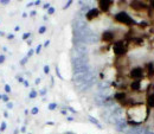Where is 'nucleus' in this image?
<instances>
[{
  "label": "nucleus",
  "instance_id": "obj_29",
  "mask_svg": "<svg viewBox=\"0 0 154 134\" xmlns=\"http://www.w3.org/2000/svg\"><path fill=\"white\" fill-rule=\"evenodd\" d=\"M5 62V56L4 55H0V64H2Z\"/></svg>",
  "mask_w": 154,
  "mask_h": 134
},
{
  "label": "nucleus",
  "instance_id": "obj_51",
  "mask_svg": "<svg viewBox=\"0 0 154 134\" xmlns=\"http://www.w3.org/2000/svg\"><path fill=\"white\" fill-rule=\"evenodd\" d=\"M29 134H30V133H29Z\"/></svg>",
  "mask_w": 154,
  "mask_h": 134
},
{
  "label": "nucleus",
  "instance_id": "obj_43",
  "mask_svg": "<svg viewBox=\"0 0 154 134\" xmlns=\"http://www.w3.org/2000/svg\"><path fill=\"white\" fill-rule=\"evenodd\" d=\"M18 81H19L20 83H23V82H24V79H23V78H21V77H18Z\"/></svg>",
  "mask_w": 154,
  "mask_h": 134
},
{
  "label": "nucleus",
  "instance_id": "obj_13",
  "mask_svg": "<svg viewBox=\"0 0 154 134\" xmlns=\"http://www.w3.org/2000/svg\"><path fill=\"white\" fill-rule=\"evenodd\" d=\"M115 127L117 132H126V131H127V127H128V122H127L126 120H123V121H121L120 123H117Z\"/></svg>",
  "mask_w": 154,
  "mask_h": 134
},
{
  "label": "nucleus",
  "instance_id": "obj_20",
  "mask_svg": "<svg viewBox=\"0 0 154 134\" xmlns=\"http://www.w3.org/2000/svg\"><path fill=\"white\" fill-rule=\"evenodd\" d=\"M6 127H7V125H6V122H1V125H0V132H2V131H5V129H6Z\"/></svg>",
  "mask_w": 154,
  "mask_h": 134
},
{
  "label": "nucleus",
  "instance_id": "obj_37",
  "mask_svg": "<svg viewBox=\"0 0 154 134\" xmlns=\"http://www.w3.org/2000/svg\"><path fill=\"white\" fill-rule=\"evenodd\" d=\"M56 71H57V76L59 77V78H62V76H60V74H59V70H58V67H56Z\"/></svg>",
  "mask_w": 154,
  "mask_h": 134
},
{
  "label": "nucleus",
  "instance_id": "obj_25",
  "mask_svg": "<svg viewBox=\"0 0 154 134\" xmlns=\"http://www.w3.org/2000/svg\"><path fill=\"white\" fill-rule=\"evenodd\" d=\"M30 36H31V32H26V33L23 35V39H27Z\"/></svg>",
  "mask_w": 154,
  "mask_h": 134
},
{
  "label": "nucleus",
  "instance_id": "obj_3",
  "mask_svg": "<svg viewBox=\"0 0 154 134\" xmlns=\"http://www.w3.org/2000/svg\"><path fill=\"white\" fill-rule=\"evenodd\" d=\"M115 20L119 21V23H121V24L128 25V26H132V25L136 24L134 20H133V18L128 13H126V12H119L117 14H115Z\"/></svg>",
  "mask_w": 154,
  "mask_h": 134
},
{
  "label": "nucleus",
  "instance_id": "obj_8",
  "mask_svg": "<svg viewBox=\"0 0 154 134\" xmlns=\"http://www.w3.org/2000/svg\"><path fill=\"white\" fill-rule=\"evenodd\" d=\"M142 76H143V70H142V68L137 67V68L132 69V71H131V77L134 78L135 81H139Z\"/></svg>",
  "mask_w": 154,
  "mask_h": 134
},
{
  "label": "nucleus",
  "instance_id": "obj_27",
  "mask_svg": "<svg viewBox=\"0 0 154 134\" xmlns=\"http://www.w3.org/2000/svg\"><path fill=\"white\" fill-rule=\"evenodd\" d=\"M48 13H49V14H54V13H55V8H54V7H50V8L48 10Z\"/></svg>",
  "mask_w": 154,
  "mask_h": 134
},
{
  "label": "nucleus",
  "instance_id": "obj_44",
  "mask_svg": "<svg viewBox=\"0 0 154 134\" xmlns=\"http://www.w3.org/2000/svg\"><path fill=\"white\" fill-rule=\"evenodd\" d=\"M39 83H40V78H37L36 79V84H39Z\"/></svg>",
  "mask_w": 154,
  "mask_h": 134
},
{
  "label": "nucleus",
  "instance_id": "obj_18",
  "mask_svg": "<svg viewBox=\"0 0 154 134\" xmlns=\"http://www.w3.org/2000/svg\"><path fill=\"white\" fill-rule=\"evenodd\" d=\"M37 95H38V94H37V92H36V90H32V92L30 93L29 97H30V98H35V97H37Z\"/></svg>",
  "mask_w": 154,
  "mask_h": 134
},
{
  "label": "nucleus",
  "instance_id": "obj_31",
  "mask_svg": "<svg viewBox=\"0 0 154 134\" xmlns=\"http://www.w3.org/2000/svg\"><path fill=\"white\" fill-rule=\"evenodd\" d=\"M71 4H72V1H71V0H70V1H68V2H66V5L64 6V10H65V8H68V7H69Z\"/></svg>",
  "mask_w": 154,
  "mask_h": 134
},
{
  "label": "nucleus",
  "instance_id": "obj_50",
  "mask_svg": "<svg viewBox=\"0 0 154 134\" xmlns=\"http://www.w3.org/2000/svg\"><path fill=\"white\" fill-rule=\"evenodd\" d=\"M68 134H74V133H68Z\"/></svg>",
  "mask_w": 154,
  "mask_h": 134
},
{
  "label": "nucleus",
  "instance_id": "obj_47",
  "mask_svg": "<svg viewBox=\"0 0 154 134\" xmlns=\"http://www.w3.org/2000/svg\"><path fill=\"white\" fill-rule=\"evenodd\" d=\"M0 36H5V32H2V31H0Z\"/></svg>",
  "mask_w": 154,
  "mask_h": 134
},
{
  "label": "nucleus",
  "instance_id": "obj_34",
  "mask_svg": "<svg viewBox=\"0 0 154 134\" xmlns=\"http://www.w3.org/2000/svg\"><path fill=\"white\" fill-rule=\"evenodd\" d=\"M7 108H10V109H11V108H13V103L8 102V103H7Z\"/></svg>",
  "mask_w": 154,
  "mask_h": 134
},
{
  "label": "nucleus",
  "instance_id": "obj_26",
  "mask_svg": "<svg viewBox=\"0 0 154 134\" xmlns=\"http://www.w3.org/2000/svg\"><path fill=\"white\" fill-rule=\"evenodd\" d=\"M2 101H4V102H6V103H8V101H10L8 96H7V95H2Z\"/></svg>",
  "mask_w": 154,
  "mask_h": 134
},
{
  "label": "nucleus",
  "instance_id": "obj_14",
  "mask_svg": "<svg viewBox=\"0 0 154 134\" xmlns=\"http://www.w3.org/2000/svg\"><path fill=\"white\" fill-rule=\"evenodd\" d=\"M109 87H110V83L108 81L98 82V90H106V89H109Z\"/></svg>",
  "mask_w": 154,
  "mask_h": 134
},
{
  "label": "nucleus",
  "instance_id": "obj_1",
  "mask_svg": "<svg viewBox=\"0 0 154 134\" xmlns=\"http://www.w3.org/2000/svg\"><path fill=\"white\" fill-rule=\"evenodd\" d=\"M72 82L79 92H85L96 83V76L94 71L89 70L84 74H77L72 77Z\"/></svg>",
  "mask_w": 154,
  "mask_h": 134
},
{
  "label": "nucleus",
  "instance_id": "obj_48",
  "mask_svg": "<svg viewBox=\"0 0 154 134\" xmlns=\"http://www.w3.org/2000/svg\"><path fill=\"white\" fill-rule=\"evenodd\" d=\"M147 134H154L153 132H149V131H148V132H147Z\"/></svg>",
  "mask_w": 154,
  "mask_h": 134
},
{
  "label": "nucleus",
  "instance_id": "obj_11",
  "mask_svg": "<svg viewBox=\"0 0 154 134\" xmlns=\"http://www.w3.org/2000/svg\"><path fill=\"white\" fill-rule=\"evenodd\" d=\"M113 39H114V32H112V31H104V32L102 33V40H103V42L109 43V42H112Z\"/></svg>",
  "mask_w": 154,
  "mask_h": 134
},
{
  "label": "nucleus",
  "instance_id": "obj_19",
  "mask_svg": "<svg viewBox=\"0 0 154 134\" xmlns=\"http://www.w3.org/2000/svg\"><path fill=\"white\" fill-rule=\"evenodd\" d=\"M56 108H57V104H56V103H50V104H49V109H50V111H55Z\"/></svg>",
  "mask_w": 154,
  "mask_h": 134
},
{
  "label": "nucleus",
  "instance_id": "obj_40",
  "mask_svg": "<svg viewBox=\"0 0 154 134\" xmlns=\"http://www.w3.org/2000/svg\"><path fill=\"white\" fill-rule=\"evenodd\" d=\"M7 38H8V39H13V38H14V35H8V36H7Z\"/></svg>",
  "mask_w": 154,
  "mask_h": 134
},
{
  "label": "nucleus",
  "instance_id": "obj_36",
  "mask_svg": "<svg viewBox=\"0 0 154 134\" xmlns=\"http://www.w3.org/2000/svg\"><path fill=\"white\" fill-rule=\"evenodd\" d=\"M43 7H44V8H46V10H49V8H50V4H45Z\"/></svg>",
  "mask_w": 154,
  "mask_h": 134
},
{
  "label": "nucleus",
  "instance_id": "obj_35",
  "mask_svg": "<svg viewBox=\"0 0 154 134\" xmlns=\"http://www.w3.org/2000/svg\"><path fill=\"white\" fill-rule=\"evenodd\" d=\"M46 94V89H43V90H40V95H45Z\"/></svg>",
  "mask_w": 154,
  "mask_h": 134
},
{
  "label": "nucleus",
  "instance_id": "obj_16",
  "mask_svg": "<svg viewBox=\"0 0 154 134\" xmlns=\"http://www.w3.org/2000/svg\"><path fill=\"white\" fill-rule=\"evenodd\" d=\"M131 88H132V90H134V92H139L140 88H141V82H140V81H133L132 84H131Z\"/></svg>",
  "mask_w": 154,
  "mask_h": 134
},
{
  "label": "nucleus",
  "instance_id": "obj_7",
  "mask_svg": "<svg viewBox=\"0 0 154 134\" xmlns=\"http://www.w3.org/2000/svg\"><path fill=\"white\" fill-rule=\"evenodd\" d=\"M114 98H115L117 102H120L121 104H129V100L127 98V95H126V93H116L115 96H114Z\"/></svg>",
  "mask_w": 154,
  "mask_h": 134
},
{
  "label": "nucleus",
  "instance_id": "obj_22",
  "mask_svg": "<svg viewBox=\"0 0 154 134\" xmlns=\"http://www.w3.org/2000/svg\"><path fill=\"white\" fill-rule=\"evenodd\" d=\"M38 112H39V109L37 108V107H35V108H32V111H31V114L36 115V114H38Z\"/></svg>",
  "mask_w": 154,
  "mask_h": 134
},
{
  "label": "nucleus",
  "instance_id": "obj_6",
  "mask_svg": "<svg viewBox=\"0 0 154 134\" xmlns=\"http://www.w3.org/2000/svg\"><path fill=\"white\" fill-rule=\"evenodd\" d=\"M112 5H113V1H110V0H100L98 1V7L102 12H108L109 8L112 7Z\"/></svg>",
  "mask_w": 154,
  "mask_h": 134
},
{
  "label": "nucleus",
  "instance_id": "obj_17",
  "mask_svg": "<svg viewBox=\"0 0 154 134\" xmlns=\"http://www.w3.org/2000/svg\"><path fill=\"white\" fill-rule=\"evenodd\" d=\"M89 121H90V122H93L94 125H96V126H98V127L101 128V125H100V122L97 121L95 117H93V116H89Z\"/></svg>",
  "mask_w": 154,
  "mask_h": 134
},
{
  "label": "nucleus",
  "instance_id": "obj_39",
  "mask_svg": "<svg viewBox=\"0 0 154 134\" xmlns=\"http://www.w3.org/2000/svg\"><path fill=\"white\" fill-rule=\"evenodd\" d=\"M20 131H21L23 133H25V132H26V127H21V128H20Z\"/></svg>",
  "mask_w": 154,
  "mask_h": 134
},
{
  "label": "nucleus",
  "instance_id": "obj_15",
  "mask_svg": "<svg viewBox=\"0 0 154 134\" xmlns=\"http://www.w3.org/2000/svg\"><path fill=\"white\" fill-rule=\"evenodd\" d=\"M147 106L149 108H154V93L147 95Z\"/></svg>",
  "mask_w": 154,
  "mask_h": 134
},
{
  "label": "nucleus",
  "instance_id": "obj_10",
  "mask_svg": "<svg viewBox=\"0 0 154 134\" xmlns=\"http://www.w3.org/2000/svg\"><path fill=\"white\" fill-rule=\"evenodd\" d=\"M98 16H100V11H98L97 8H90V10L85 13V18H87V20H89V21L96 19Z\"/></svg>",
  "mask_w": 154,
  "mask_h": 134
},
{
  "label": "nucleus",
  "instance_id": "obj_24",
  "mask_svg": "<svg viewBox=\"0 0 154 134\" xmlns=\"http://www.w3.org/2000/svg\"><path fill=\"white\" fill-rule=\"evenodd\" d=\"M27 59H29V57H27V56H26V57H24V58H23V59H21V61H20V64H21V65H24V64H26V62H27Z\"/></svg>",
  "mask_w": 154,
  "mask_h": 134
},
{
  "label": "nucleus",
  "instance_id": "obj_23",
  "mask_svg": "<svg viewBox=\"0 0 154 134\" xmlns=\"http://www.w3.org/2000/svg\"><path fill=\"white\" fill-rule=\"evenodd\" d=\"M5 92L6 93H11V86L10 84H5Z\"/></svg>",
  "mask_w": 154,
  "mask_h": 134
},
{
  "label": "nucleus",
  "instance_id": "obj_9",
  "mask_svg": "<svg viewBox=\"0 0 154 134\" xmlns=\"http://www.w3.org/2000/svg\"><path fill=\"white\" fill-rule=\"evenodd\" d=\"M131 7L135 11H143L147 8V5L143 1H132L131 2Z\"/></svg>",
  "mask_w": 154,
  "mask_h": 134
},
{
  "label": "nucleus",
  "instance_id": "obj_41",
  "mask_svg": "<svg viewBox=\"0 0 154 134\" xmlns=\"http://www.w3.org/2000/svg\"><path fill=\"white\" fill-rule=\"evenodd\" d=\"M49 44H50V40H46V42H45V43H44V46H48V45H49Z\"/></svg>",
  "mask_w": 154,
  "mask_h": 134
},
{
  "label": "nucleus",
  "instance_id": "obj_2",
  "mask_svg": "<svg viewBox=\"0 0 154 134\" xmlns=\"http://www.w3.org/2000/svg\"><path fill=\"white\" fill-rule=\"evenodd\" d=\"M72 61V70H74V75L77 74H84L88 73L90 70L89 67V58L88 56L85 57H79V58H74Z\"/></svg>",
  "mask_w": 154,
  "mask_h": 134
},
{
  "label": "nucleus",
  "instance_id": "obj_33",
  "mask_svg": "<svg viewBox=\"0 0 154 134\" xmlns=\"http://www.w3.org/2000/svg\"><path fill=\"white\" fill-rule=\"evenodd\" d=\"M33 52H35L33 50H30V51H29V54H27V57H31V56L33 55Z\"/></svg>",
  "mask_w": 154,
  "mask_h": 134
},
{
  "label": "nucleus",
  "instance_id": "obj_12",
  "mask_svg": "<svg viewBox=\"0 0 154 134\" xmlns=\"http://www.w3.org/2000/svg\"><path fill=\"white\" fill-rule=\"evenodd\" d=\"M147 129L145 128H131L128 131H126L125 134H147Z\"/></svg>",
  "mask_w": 154,
  "mask_h": 134
},
{
  "label": "nucleus",
  "instance_id": "obj_32",
  "mask_svg": "<svg viewBox=\"0 0 154 134\" xmlns=\"http://www.w3.org/2000/svg\"><path fill=\"white\" fill-rule=\"evenodd\" d=\"M8 2H10L8 0H1V1H0L1 5H6V4H8Z\"/></svg>",
  "mask_w": 154,
  "mask_h": 134
},
{
  "label": "nucleus",
  "instance_id": "obj_21",
  "mask_svg": "<svg viewBox=\"0 0 154 134\" xmlns=\"http://www.w3.org/2000/svg\"><path fill=\"white\" fill-rule=\"evenodd\" d=\"M45 31H46V26H40V27H39V30H38V32L40 33V35H43Z\"/></svg>",
  "mask_w": 154,
  "mask_h": 134
},
{
  "label": "nucleus",
  "instance_id": "obj_42",
  "mask_svg": "<svg viewBox=\"0 0 154 134\" xmlns=\"http://www.w3.org/2000/svg\"><path fill=\"white\" fill-rule=\"evenodd\" d=\"M68 109H69V111H70V112H72V113H76V111H75V109H74V108H71V107H70V108H68Z\"/></svg>",
  "mask_w": 154,
  "mask_h": 134
},
{
  "label": "nucleus",
  "instance_id": "obj_49",
  "mask_svg": "<svg viewBox=\"0 0 154 134\" xmlns=\"http://www.w3.org/2000/svg\"><path fill=\"white\" fill-rule=\"evenodd\" d=\"M151 4H152V6L154 7V1H151Z\"/></svg>",
  "mask_w": 154,
  "mask_h": 134
},
{
  "label": "nucleus",
  "instance_id": "obj_28",
  "mask_svg": "<svg viewBox=\"0 0 154 134\" xmlns=\"http://www.w3.org/2000/svg\"><path fill=\"white\" fill-rule=\"evenodd\" d=\"M44 73H45V74H49V73H50V68H49V65H45V67H44Z\"/></svg>",
  "mask_w": 154,
  "mask_h": 134
},
{
  "label": "nucleus",
  "instance_id": "obj_30",
  "mask_svg": "<svg viewBox=\"0 0 154 134\" xmlns=\"http://www.w3.org/2000/svg\"><path fill=\"white\" fill-rule=\"evenodd\" d=\"M40 50H42V45H38L36 49V54H40Z\"/></svg>",
  "mask_w": 154,
  "mask_h": 134
},
{
  "label": "nucleus",
  "instance_id": "obj_5",
  "mask_svg": "<svg viewBox=\"0 0 154 134\" xmlns=\"http://www.w3.org/2000/svg\"><path fill=\"white\" fill-rule=\"evenodd\" d=\"M98 39H100L98 35L95 33V32H91V33H89L88 36H85L83 38V44H85V45L87 44H95V43L98 42Z\"/></svg>",
  "mask_w": 154,
  "mask_h": 134
},
{
  "label": "nucleus",
  "instance_id": "obj_46",
  "mask_svg": "<svg viewBox=\"0 0 154 134\" xmlns=\"http://www.w3.org/2000/svg\"><path fill=\"white\" fill-rule=\"evenodd\" d=\"M72 120H74V119H72L71 116H69V117H68V121H72Z\"/></svg>",
  "mask_w": 154,
  "mask_h": 134
},
{
  "label": "nucleus",
  "instance_id": "obj_45",
  "mask_svg": "<svg viewBox=\"0 0 154 134\" xmlns=\"http://www.w3.org/2000/svg\"><path fill=\"white\" fill-rule=\"evenodd\" d=\"M31 16H36V11H32L31 12Z\"/></svg>",
  "mask_w": 154,
  "mask_h": 134
},
{
  "label": "nucleus",
  "instance_id": "obj_38",
  "mask_svg": "<svg viewBox=\"0 0 154 134\" xmlns=\"http://www.w3.org/2000/svg\"><path fill=\"white\" fill-rule=\"evenodd\" d=\"M23 83H24V86H25V87H29V82H27V81H25V79H24V82H23Z\"/></svg>",
  "mask_w": 154,
  "mask_h": 134
},
{
  "label": "nucleus",
  "instance_id": "obj_4",
  "mask_svg": "<svg viewBox=\"0 0 154 134\" xmlns=\"http://www.w3.org/2000/svg\"><path fill=\"white\" fill-rule=\"evenodd\" d=\"M113 50H114L116 56H123L127 52V44L125 42H122V40H119L114 44Z\"/></svg>",
  "mask_w": 154,
  "mask_h": 134
}]
</instances>
